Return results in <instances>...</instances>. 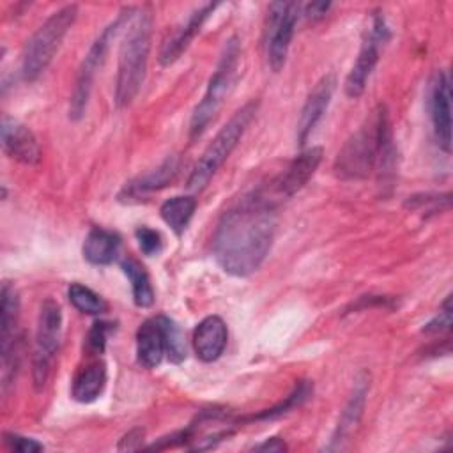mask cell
<instances>
[{"label": "cell", "instance_id": "cell-1", "mask_svg": "<svg viewBox=\"0 0 453 453\" xmlns=\"http://www.w3.org/2000/svg\"><path fill=\"white\" fill-rule=\"evenodd\" d=\"M276 232V200L267 189L253 191L230 207L219 219L212 253L218 265L232 276L244 278L264 264Z\"/></svg>", "mask_w": 453, "mask_h": 453}, {"label": "cell", "instance_id": "cell-2", "mask_svg": "<svg viewBox=\"0 0 453 453\" xmlns=\"http://www.w3.org/2000/svg\"><path fill=\"white\" fill-rule=\"evenodd\" d=\"M395 154L388 110L384 104H379L365 124L343 143L334 161V173L345 180H357L379 168L382 175L391 172Z\"/></svg>", "mask_w": 453, "mask_h": 453}, {"label": "cell", "instance_id": "cell-3", "mask_svg": "<svg viewBox=\"0 0 453 453\" xmlns=\"http://www.w3.org/2000/svg\"><path fill=\"white\" fill-rule=\"evenodd\" d=\"M152 39V16L145 9H134L119 50L115 104L124 108L131 104L145 80Z\"/></svg>", "mask_w": 453, "mask_h": 453}, {"label": "cell", "instance_id": "cell-4", "mask_svg": "<svg viewBox=\"0 0 453 453\" xmlns=\"http://www.w3.org/2000/svg\"><path fill=\"white\" fill-rule=\"evenodd\" d=\"M257 110H258V101H255V99L248 101L218 131L214 140L207 145V149L203 150V154L200 156L196 165L193 166V170L188 177V182H186L188 189L202 191L209 184L212 175L218 172V168L225 163V159L232 154V150L241 142L248 126L255 119Z\"/></svg>", "mask_w": 453, "mask_h": 453}, {"label": "cell", "instance_id": "cell-5", "mask_svg": "<svg viewBox=\"0 0 453 453\" xmlns=\"http://www.w3.org/2000/svg\"><path fill=\"white\" fill-rule=\"evenodd\" d=\"M76 16V4L64 5L55 11L27 41L21 62V74L27 81H35L48 69Z\"/></svg>", "mask_w": 453, "mask_h": 453}, {"label": "cell", "instance_id": "cell-6", "mask_svg": "<svg viewBox=\"0 0 453 453\" xmlns=\"http://www.w3.org/2000/svg\"><path fill=\"white\" fill-rule=\"evenodd\" d=\"M241 57V44L237 37H230L223 48V53L216 64V69L209 80L205 94L202 101L193 110L189 120V136L198 138L209 126V122L216 117L218 110L228 97L237 80V67Z\"/></svg>", "mask_w": 453, "mask_h": 453}, {"label": "cell", "instance_id": "cell-7", "mask_svg": "<svg viewBox=\"0 0 453 453\" xmlns=\"http://www.w3.org/2000/svg\"><path fill=\"white\" fill-rule=\"evenodd\" d=\"M134 12V7H127L124 9L119 18L115 21H111L99 35L97 39L92 42V46L88 48V53L85 55L78 74H76V81H74V88L71 94V103H69V119L71 120H80L85 113L90 92H92V85L96 80V74L99 71V67L103 65L110 42L115 39V35L126 28V25L129 23L131 16Z\"/></svg>", "mask_w": 453, "mask_h": 453}, {"label": "cell", "instance_id": "cell-8", "mask_svg": "<svg viewBox=\"0 0 453 453\" xmlns=\"http://www.w3.org/2000/svg\"><path fill=\"white\" fill-rule=\"evenodd\" d=\"M60 331H62L60 306L55 299L48 297L44 299L39 310L35 349H34V359H32V377L37 391H41L48 380L55 352L60 343Z\"/></svg>", "mask_w": 453, "mask_h": 453}, {"label": "cell", "instance_id": "cell-9", "mask_svg": "<svg viewBox=\"0 0 453 453\" xmlns=\"http://www.w3.org/2000/svg\"><path fill=\"white\" fill-rule=\"evenodd\" d=\"M299 11L301 5L297 2H274L269 5L265 46L267 62L274 73H278L285 65Z\"/></svg>", "mask_w": 453, "mask_h": 453}, {"label": "cell", "instance_id": "cell-10", "mask_svg": "<svg viewBox=\"0 0 453 453\" xmlns=\"http://www.w3.org/2000/svg\"><path fill=\"white\" fill-rule=\"evenodd\" d=\"M388 39H389V30H388V25H386L384 18L380 14H373L370 30L366 32V37L361 44L357 58H356V62H354V65H352V69H350V73L347 74V80H345V94L349 97L356 99L365 92L366 81H368L373 67L377 65L380 46Z\"/></svg>", "mask_w": 453, "mask_h": 453}, {"label": "cell", "instance_id": "cell-11", "mask_svg": "<svg viewBox=\"0 0 453 453\" xmlns=\"http://www.w3.org/2000/svg\"><path fill=\"white\" fill-rule=\"evenodd\" d=\"M322 161V149L320 147H310L299 152L288 166L271 182L267 188V193L273 198H290L294 196L315 173L317 166Z\"/></svg>", "mask_w": 453, "mask_h": 453}, {"label": "cell", "instance_id": "cell-12", "mask_svg": "<svg viewBox=\"0 0 453 453\" xmlns=\"http://www.w3.org/2000/svg\"><path fill=\"white\" fill-rule=\"evenodd\" d=\"M430 119L434 134L439 147L444 152L451 150V87L449 76L444 71H437L430 83Z\"/></svg>", "mask_w": 453, "mask_h": 453}, {"label": "cell", "instance_id": "cell-13", "mask_svg": "<svg viewBox=\"0 0 453 453\" xmlns=\"http://www.w3.org/2000/svg\"><path fill=\"white\" fill-rule=\"evenodd\" d=\"M2 149L4 152L23 165H37L41 159V147L28 126L14 117H2Z\"/></svg>", "mask_w": 453, "mask_h": 453}, {"label": "cell", "instance_id": "cell-14", "mask_svg": "<svg viewBox=\"0 0 453 453\" xmlns=\"http://www.w3.org/2000/svg\"><path fill=\"white\" fill-rule=\"evenodd\" d=\"M179 170H180L179 156H168L157 168L150 170L149 173H145L142 177H136V179L126 182V186L119 193V200H122V202L142 200L143 196L170 186L175 180V177L179 175Z\"/></svg>", "mask_w": 453, "mask_h": 453}, {"label": "cell", "instance_id": "cell-15", "mask_svg": "<svg viewBox=\"0 0 453 453\" xmlns=\"http://www.w3.org/2000/svg\"><path fill=\"white\" fill-rule=\"evenodd\" d=\"M336 87V78L333 74H326L322 76L317 85L313 87V90L310 92V96L306 97L299 120H297V142L299 145H304V142L308 140V136L311 134V131L315 129V126L319 124V120L322 119V115L326 113L333 92Z\"/></svg>", "mask_w": 453, "mask_h": 453}, {"label": "cell", "instance_id": "cell-16", "mask_svg": "<svg viewBox=\"0 0 453 453\" xmlns=\"http://www.w3.org/2000/svg\"><path fill=\"white\" fill-rule=\"evenodd\" d=\"M218 7V4H205L200 9L193 11L189 14V18L186 19V23H182L172 37H168L163 42V48L159 51V62L161 65H170L175 60H179V57L188 50V46L191 44V41L195 39V35L200 32L202 25L205 23V19L214 12V9Z\"/></svg>", "mask_w": 453, "mask_h": 453}, {"label": "cell", "instance_id": "cell-17", "mask_svg": "<svg viewBox=\"0 0 453 453\" xmlns=\"http://www.w3.org/2000/svg\"><path fill=\"white\" fill-rule=\"evenodd\" d=\"M228 340L226 324L218 315H209L203 320L198 322V326L193 331V347L196 352V357L203 363L216 361Z\"/></svg>", "mask_w": 453, "mask_h": 453}, {"label": "cell", "instance_id": "cell-18", "mask_svg": "<svg viewBox=\"0 0 453 453\" xmlns=\"http://www.w3.org/2000/svg\"><path fill=\"white\" fill-rule=\"evenodd\" d=\"M368 388H370V375L366 372H361L356 379L354 384V391L345 405V409L342 411L340 421L336 425V430L333 434L331 439V446L329 449H336L340 448V444L350 435V432L356 428V425L359 423V418L363 414V407L366 402V395H368Z\"/></svg>", "mask_w": 453, "mask_h": 453}, {"label": "cell", "instance_id": "cell-19", "mask_svg": "<svg viewBox=\"0 0 453 453\" xmlns=\"http://www.w3.org/2000/svg\"><path fill=\"white\" fill-rule=\"evenodd\" d=\"M165 336L163 327L157 320L147 319L136 331V357L143 368H156L165 356Z\"/></svg>", "mask_w": 453, "mask_h": 453}, {"label": "cell", "instance_id": "cell-20", "mask_svg": "<svg viewBox=\"0 0 453 453\" xmlns=\"http://www.w3.org/2000/svg\"><path fill=\"white\" fill-rule=\"evenodd\" d=\"M106 386V365L99 359L80 366L73 377L71 396L80 403L94 402Z\"/></svg>", "mask_w": 453, "mask_h": 453}, {"label": "cell", "instance_id": "cell-21", "mask_svg": "<svg viewBox=\"0 0 453 453\" xmlns=\"http://www.w3.org/2000/svg\"><path fill=\"white\" fill-rule=\"evenodd\" d=\"M120 250V237L101 226H92L83 242V258L94 265L111 264Z\"/></svg>", "mask_w": 453, "mask_h": 453}, {"label": "cell", "instance_id": "cell-22", "mask_svg": "<svg viewBox=\"0 0 453 453\" xmlns=\"http://www.w3.org/2000/svg\"><path fill=\"white\" fill-rule=\"evenodd\" d=\"M19 311V297L16 288L5 281L0 292V343H2V359H9L11 350L14 349L16 338V322Z\"/></svg>", "mask_w": 453, "mask_h": 453}, {"label": "cell", "instance_id": "cell-23", "mask_svg": "<svg viewBox=\"0 0 453 453\" xmlns=\"http://www.w3.org/2000/svg\"><path fill=\"white\" fill-rule=\"evenodd\" d=\"M196 211V200L189 195H177L168 198L166 202L161 203L159 214L161 219L177 234H184L188 228L193 214Z\"/></svg>", "mask_w": 453, "mask_h": 453}, {"label": "cell", "instance_id": "cell-24", "mask_svg": "<svg viewBox=\"0 0 453 453\" xmlns=\"http://www.w3.org/2000/svg\"><path fill=\"white\" fill-rule=\"evenodd\" d=\"M120 267L127 280L131 281V290H133V301L140 308H149L154 303V288L150 283V278L145 271V267L134 260V258H126L120 262Z\"/></svg>", "mask_w": 453, "mask_h": 453}, {"label": "cell", "instance_id": "cell-25", "mask_svg": "<svg viewBox=\"0 0 453 453\" xmlns=\"http://www.w3.org/2000/svg\"><path fill=\"white\" fill-rule=\"evenodd\" d=\"M311 391H313V384L310 380H301L299 384H296L294 391L288 396H285L280 403L273 405L271 409H264V411H260V412H257L253 416L242 418L237 423H241V421H267V419L280 418V416L290 412L292 409L299 407L311 395Z\"/></svg>", "mask_w": 453, "mask_h": 453}, {"label": "cell", "instance_id": "cell-26", "mask_svg": "<svg viewBox=\"0 0 453 453\" xmlns=\"http://www.w3.org/2000/svg\"><path fill=\"white\" fill-rule=\"evenodd\" d=\"M67 297L78 311L87 315H101L108 310L106 301L97 292L81 283H71L67 288Z\"/></svg>", "mask_w": 453, "mask_h": 453}, {"label": "cell", "instance_id": "cell-27", "mask_svg": "<svg viewBox=\"0 0 453 453\" xmlns=\"http://www.w3.org/2000/svg\"><path fill=\"white\" fill-rule=\"evenodd\" d=\"M157 320L163 327V336H165V352L168 359L175 365L182 363L186 359V342L180 327L168 317L157 315Z\"/></svg>", "mask_w": 453, "mask_h": 453}, {"label": "cell", "instance_id": "cell-28", "mask_svg": "<svg viewBox=\"0 0 453 453\" xmlns=\"http://www.w3.org/2000/svg\"><path fill=\"white\" fill-rule=\"evenodd\" d=\"M451 203V195L444 193V195H414L409 196V200L405 202L407 207H411L412 211L418 212H425V214H437L441 211H448Z\"/></svg>", "mask_w": 453, "mask_h": 453}, {"label": "cell", "instance_id": "cell-29", "mask_svg": "<svg viewBox=\"0 0 453 453\" xmlns=\"http://www.w3.org/2000/svg\"><path fill=\"white\" fill-rule=\"evenodd\" d=\"M111 331V324L110 322H94L92 327L87 333L85 338V349L90 356H99L104 352L106 347V340H108V333Z\"/></svg>", "mask_w": 453, "mask_h": 453}, {"label": "cell", "instance_id": "cell-30", "mask_svg": "<svg viewBox=\"0 0 453 453\" xmlns=\"http://www.w3.org/2000/svg\"><path fill=\"white\" fill-rule=\"evenodd\" d=\"M134 237L138 241V248L143 255L147 257H154V255H159L161 250H163V239L159 235V232H156L154 228H149V226H138L134 230Z\"/></svg>", "mask_w": 453, "mask_h": 453}, {"label": "cell", "instance_id": "cell-31", "mask_svg": "<svg viewBox=\"0 0 453 453\" xmlns=\"http://www.w3.org/2000/svg\"><path fill=\"white\" fill-rule=\"evenodd\" d=\"M451 327V299L449 296L444 299L439 313L425 324V327L421 329L423 333L426 334H437V333H442V331H448Z\"/></svg>", "mask_w": 453, "mask_h": 453}, {"label": "cell", "instance_id": "cell-32", "mask_svg": "<svg viewBox=\"0 0 453 453\" xmlns=\"http://www.w3.org/2000/svg\"><path fill=\"white\" fill-rule=\"evenodd\" d=\"M4 442L9 446V449L19 451V453H35L42 449V444L37 442L35 439H28L12 432L4 434Z\"/></svg>", "mask_w": 453, "mask_h": 453}, {"label": "cell", "instance_id": "cell-33", "mask_svg": "<svg viewBox=\"0 0 453 453\" xmlns=\"http://www.w3.org/2000/svg\"><path fill=\"white\" fill-rule=\"evenodd\" d=\"M143 428H133V430H129L122 439H120V442H119V446H117V449H120V451H131V449H138V448H142V441H143Z\"/></svg>", "mask_w": 453, "mask_h": 453}, {"label": "cell", "instance_id": "cell-34", "mask_svg": "<svg viewBox=\"0 0 453 453\" xmlns=\"http://www.w3.org/2000/svg\"><path fill=\"white\" fill-rule=\"evenodd\" d=\"M329 7H331L329 2H313V4H308V5H306L304 14H306L308 19H320V18L326 16V12L329 11Z\"/></svg>", "mask_w": 453, "mask_h": 453}, {"label": "cell", "instance_id": "cell-35", "mask_svg": "<svg viewBox=\"0 0 453 453\" xmlns=\"http://www.w3.org/2000/svg\"><path fill=\"white\" fill-rule=\"evenodd\" d=\"M253 449H257V451H274V453H280V451H287V444H285L283 439H280V437H271V439H265L264 442H260L258 446H255Z\"/></svg>", "mask_w": 453, "mask_h": 453}]
</instances>
